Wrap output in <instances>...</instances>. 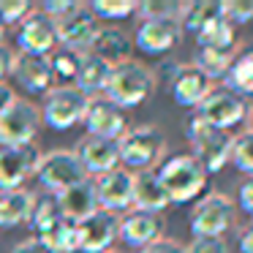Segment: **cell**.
<instances>
[{"mask_svg": "<svg viewBox=\"0 0 253 253\" xmlns=\"http://www.w3.org/2000/svg\"><path fill=\"white\" fill-rule=\"evenodd\" d=\"M161 185H164L169 204H185L193 202L196 196H202V191L207 188V169L193 158L191 153H177L169 155L164 164L155 169Z\"/></svg>", "mask_w": 253, "mask_h": 253, "instance_id": "6da1fadb", "label": "cell"}, {"mask_svg": "<svg viewBox=\"0 0 253 253\" xmlns=\"http://www.w3.org/2000/svg\"><path fill=\"white\" fill-rule=\"evenodd\" d=\"M155 90V71L139 60H126L109 71L104 87V98L120 106L123 112L142 106Z\"/></svg>", "mask_w": 253, "mask_h": 253, "instance_id": "7a4b0ae2", "label": "cell"}, {"mask_svg": "<svg viewBox=\"0 0 253 253\" xmlns=\"http://www.w3.org/2000/svg\"><path fill=\"white\" fill-rule=\"evenodd\" d=\"M185 136L193 150L191 155L207 169V174H215V171H220L229 164L231 144H234V136L229 131L212 128L204 120H199L196 115H191L188 117V126H185Z\"/></svg>", "mask_w": 253, "mask_h": 253, "instance_id": "3957f363", "label": "cell"}, {"mask_svg": "<svg viewBox=\"0 0 253 253\" xmlns=\"http://www.w3.org/2000/svg\"><path fill=\"white\" fill-rule=\"evenodd\" d=\"M117 150H120V164H126L128 171H147L164 158L166 136L158 126H136L117 139Z\"/></svg>", "mask_w": 253, "mask_h": 253, "instance_id": "277c9868", "label": "cell"}, {"mask_svg": "<svg viewBox=\"0 0 253 253\" xmlns=\"http://www.w3.org/2000/svg\"><path fill=\"white\" fill-rule=\"evenodd\" d=\"M90 98L77 87V84H57L44 95V106H41V123L52 128V131H68L77 123L84 120Z\"/></svg>", "mask_w": 253, "mask_h": 253, "instance_id": "5b68a950", "label": "cell"}, {"mask_svg": "<svg viewBox=\"0 0 253 253\" xmlns=\"http://www.w3.org/2000/svg\"><path fill=\"white\" fill-rule=\"evenodd\" d=\"M237 218V204L231 196L220 191H212L196 202L191 212V234L196 240L202 237H223L234 226Z\"/></svg>", "mask_w": 253, "mask_h": 253, "instance_id": "8992f818", "label": "cell"}, {"mask_svg": "<svg viewBox=\"0 0 253 253\" xmlns=\"http://www.w3.org/2000/svg\"><path fill=\"white\" fill-rule=\"evenodd\" d=\"M36 177H39V182L46 188V193H63L66 188L87 180V174H84L79 158L74 155V150H63V147L41 153Z\"/></svg>", "mask_w": 253, "mask_h": 253, "instance_id": "52a82bcc", "label": "cell"}, {"mask_svg": "<svg viewBox=\"0 0 253 253\" xmlns=\"http://www.w3.org/2000/svg\"><path fill=\"white\" fill-rule=\"evenodd\" d=\"M248 109H251L248 101L240 98L237 93H231L229 87H212L207 93V98L196 106V117L212 128L229 131V128L248 120Z\"/></svg>", "mask_w": 253, "mask_h": 253, "instance_id": "ba28073f", "label": "cell"}, {"mask_svg": "<svg viewBox=\"0 0 253 253\" xmlns=\"http://www.w3.org/2000/svg\"><path fill=\"white\" fill-rule=\"evenodd\" d=\"M41 126V112L36 104L17 98L0 117V147H22L33 144Z\"/></svg>", "mask_w": 253, "mask_h": 253, "instance_id": "9c48e42d", "label": "cell"}, {"mask_svg": "<svg viewBox=\"0 0 253 253\" xmlns=\"http://www.w3.org/2000/svg\"><path fill=\"white\" fill-rule=\"evenodd\" d=\"M17 44H19V52H25V55L49 57L52 52L60 46L57 44V25H55V19H49L41 8H33V11L19 22Z\"/></svg>", "mask_w": 253, "mask_h": 253, "instance_id": "30bf717a", "label": "cell"}, {"mask_svg": "<svg viewBox=\"0 0 253 253\" xmlns=\"http://www.w3.org/2000/svg\"><path fill=\"white\" fill-rule=\"evenodd\" d=\"M55 25H57V44H60L63 49H68V52H77V55L90 52L93 39H95V33H98V28H101L98 19L93 17V11H90L84 3H79L68 17L57 19Z\"/></svg>", "mask_w": 253, "mask_h": 253, "instance_id": "8fae6325", "label": "cell"}, {"mask_svg": "<svg viewBox=\"0 0 253 253\" xmlns=\"http://www.w3.org/2000/svg\"><path fill=\"white\" fill-rule=\"evenodd\" d=\"M41 150L33 144L22 147H0V191H17L36 174Z\"/></svg>", "mask_w": 253, "mask_h": 253, "instance_id": "7c38bea8", "label": "cell"}, {"mask_svg": "<svg viewBox=\"0 0 253 253\" xmlns=\"http://www.w3.org/2000/svg\"><path fill=\"white\" fill-rule=\"evenodd\" d=\"M93 185H95V196H98L101 210L115 215L133 210V171L117 166V169L95 177Z\"/></svg>", "mask_w": 253, "mask_h": 253, "instance_id": "4fadbf2b", "label": "cell"}, {"mask_svg": "<svg viewBox=\"0 0 253 253\" xmlns=\"http://www.w3.org/2000/svg\"><path fill=\"white\" fill-rule=\"evenodd\" d=\"M120 237V215L95 210L84 220H79V251L82 253H106Z\"/></svg>", "mask_w": 253, "mask_h": 253, "instance_id": "5bb4252c", "label": "cell"}, {"mask_svg": "<svg viewBox=\"0 0 253 253\" xmlns=\"http://www.w3.org/2000/svg\"><path fill=\"white\" fill-rule=\"evenodd\" d=\"M212 87H215L212 79L204 77L193 63H177L174 77L169 79L171 98H174L177 106H185V109H196Z\"/></svg>", "mask_w": 253, "mask_h": 253, "instance_id": "9a60e30c", "label": "cell"}, {"mask_svg": "<svg viewBox=\"0 0 253 253\" xmlns=\"http://www.w3.org/2000/svg\"><path fill=\"white\" fill-rule=\"evenodd\" d=\"M84 128L87 136H104V139H120L128 131V117L120 106L106 101L104 95L90 98L87 112H84Z\"/></svg>", "mask_w": 253, "mask_h": 253, "instance_id": "2e32d148", "label": "cell"}, {"mask_svg": "<svg viewBox=\"0 0 253 253\" xmlns=\"http://www.w3.org/2000/svg\"><path fill=\"white\" fill-rule=\"evenodd\" d=\"M74 155L79 158L84 174H106V171L117 169L120 164V150H117V139H104V136H84L79 139Z\"/></svg>", "mask_w": 253, "mask_h": 253, "instance_id": "e0dca14e", "label": "cell"}, {"mask_svg": "<svg viewBox=\"0 0 253 253\" xmlns=\"http://www.w3.org/2000/svg\"><path fill=\"white\" fill-rule=\"evenodd\" d=\"M11 77L14 82L19 84L28 93H49L55 79H52V68H49V57L41 55H25V52H17L14 55V66H11Z\"/></svg>", "mask_w": 253, "mask_h": 253, "instance_id": "ac0fdd59", "label": "cell"}, {"mask_svg": "<svg viewBox=\"0 0 253 253\" xmlns=\"http://www.w3.org/2000/svg\"><path fill=\"white\" fill-rule=\"evenodd\" d=\"M182 39V28L174 19H144L136 30V46L144 55H166Z\"/></svg>", "mask_w": 253, "mask_h": 253, "instance_id": "d6986e66", "label": "cell"}, {"mask_svg": "<svg viewBox=\"0 0 253 253\" xmlns=\"http://www.w3.org/2000/svg\"><path fill=\"white\" fill-rule=\"evenodd\" d=\"M164 237V218L158 212H144V210H128L120 218V240L131 248H147L150 242Z\"/></svg>", "mask_w": 253, "mask_h": 253, "instance_id": "ffe728a7", "label": "cell"}, {"mask_svg": "<svg viewBox=\"0 0 253 253\" xmlns=\"http://www.w3.org/2000/svg\"><path fill=\"white\" fill-rule=\"evenodd\" d=\"M131 39H128V33H123L120 28H98V33H95L93 39V46H90V52H93L98 60H104L106 66H120V63L131 60Z\"/></svg>", "mask_w": 253, "mask_h": 253, "instance_id": "44dd1931", "label": "cell"}, {"mask_svg": "<svg viewBox=\"0 0 253 253\" xmlns=\"http://www.w3.org/2000/svg\"><path fill=\"white\" fill-rule=\"evenodd\" d=\"M166 207H169V196H166L155 169L133 171V210H144V212L161 215Z\"/></svg>", "mask_w": 253, "mask_h": 253, "instance_id": "7402d4cb", "label": "cell"}, {"mask_svg": "<svg viewBox=\"0 0 253 253\" xmlns=\"http://www.w3.org/2000/svg\"><path fill=\"white\" fill-rule=\"evenodd\" d=\"M57 202H60L63 218H71L77 223L98 210V196H95V185L90 177L77 182V185H71V188H66L63 193H57Z\"/></svg>", "mask_w": 253, "mask_h": 253, "instance_id": "603a6c76", "label": "cell"}, {"mask_svg": "<svg viewBox=\"0 0 253 253\" xmlns=\"http://www.w3.org/2000/svg\"><path fill=\"white\" fill-rule=\"evenodd\" d=\"M33 199L36 193L28 188L17 191H0V229H17L28 223L33 212Z\"/></svg>", "mask_w": 253, "mask_h": 253, "instance_id": "cb8c5ba5", "label": "cell"}, {"mask_svg": "<svg viewBox=\"0 0 253 253\" xmlns=\"http://www.w3.org/2000/svg\"><path fill=\"white\" fill-rule=\"evenodd\" d=\"M109 71H112V66H106L104 60H98L93 52H84V55H79V71H77V82L74 84H77L87 98L104 95Z\"/></svg>", "mask_w": 253, "mask_h": 253, "instance_id": "d4e9b609", "label": "cell"}, {"mask_svg": "<svg viewBox=\"0 0 253 253\" xmlns=\"http://www.w3.org/2000/svg\"><path fill=\"white\" fill-rule=\"evenodd\" d=\"M223 87H229L240 98H253V46L237 49L234 63L223 77Z\"/></svg>", "mask_w": 253, "mask_h": 253, "instance_id": "484cf974", "label": "cell"}, {"mask_svg": "<svg viewBox=\"0 0 253 253\" xmlns=\"http://www.w3.org/2000/svg\"><path fill=\"white\" fill-rule=\"evenodd\" d=\"M36 240H41L52 253H74L79 251V223L71 218H60L52 229H46Z\"/></svg>", "mask_w": 253, "mask_h": 253, "instance_id": "4316f807", "label": "cell"}, {"mask_svg": "<svg viewBox=\"0 0 253 253\" xmlns=\"http://www.w3.org/2000/svg\"><path fill=\"white\" fill-rule=\"evenodd\" d=\"M237 49H240V44L226 46V49H196L193 66H196L204 77L212 79V82L215 79H223L226 71L231 68V63H234V57H237Z\"/></svg>", "mask_w": 253, "mask_h": 253, "instance_id": "83f0119b", "label": "cell"}, {"mask_svg": "<svg viewBox=\"0 0 253 253\" xmlns=\"http://www.w3.org/2000/svg\"><path fill=\"white\" fill-rule=\"evenodd\" d=\"M193 39H196V49H226V46H237V28L223 17H215Z\"/></svg>", "mask_w": 253, "mask_h": 253, "instance_id": "f1b7e54d", "label": "cell"}, {"mask_svg": "<svg viewBox=\"0 0 253 253\" xmlns=\"http://www.w3.org/2000/svg\"><path fill=\"white\" fill-rule=\"evenodd\" d=\"M63 218V210L60 202H57V193H36L33 199V212H30V229L36 231V237L44 234L46 229L57 223Z\"/></svg>", "mask_w": 253, "mask_h": 253, "instance_id": "f546056e", "label": "cell"}, {"mask_svg": "<svg viewBox=\"0 0 253 253\" xmlns=\"http://www.w3.org/2000/svg\"><path fill=\"white\" fill-rule=\"evenodd\" d=\"M220 17V3L218 0H193V3H185L182 6V17H180V28L182 33H193L196 36L210 19Z\"/></svg>", "mask_w": 253, "mask_h": 253, "instance_id": "4dcf8cb0", "label": "cell"}, {"mask_svg": "<svg viewBox=\"0 0 253 253\" xmlns=\"http://www.w3.org/2000/svg\"><path fill=\"white\" fill-rule=\"evenodd\" d=\"M49 68H52V79H55L60 87L63 84H74L77 82V71H79V55L57 46L49 55Z\"/></svg>", "mask_w": 253, "mask_h": 253, "instance_id": "1f68e13d", "label": "cell"}, {"mask_svg": "<svg viewBox=\"0 0 253 253\" xmlns=\"http://www.w3.org/2000/svg\"><path fill=\"white\" fill-rule=\"evenodd\" d=\"M87 8L93 11V17L104 19V22H120L136 14V0H93L87 3Z\"/></svg>", "mask_w": 253, "mask_h": 253, "instance_id": "d6a6232c", "label": "cell"}, {"mask_svg": "<svg viewBox=\"0 0 253 253\" xmlns=\"http://www.w3.org/2000/svg\"><path fill=\"white\" fill-rule=\"evenodd\" d=\"M182 6L180 0H144V3H136V14L144 19H174L180 22L182 17Z\"/></svg>", "mask_w": 253, "mask_h": 253, "instance_id": "836d02e7", "label": "cell"}, {"mask_svg": "<svg viewBox=\"0 0 253 253\" xmlns=\"http://www.w3.org/2000/svg\"><path fill=\"white\" fill-rule=\"evenodd\" d=\"M229 161L242 171V174L253 177V131H242L240 136H234Z\"/></svg>", "mask_w": 253, "mask_h": 253, "instance_id": "e575fe53", "label": "cell"}, {"mask_svg": "<svg viewBox=\"0 0 253 253\" xmlns=\"http://www.w3.org/2000/svg\"><path fill=\"white\" fill-rule=\"evenodd\" d=\"M220 17L234 28L253 22V0H223L220 3Z\"/></svg>", "mask_w": 253, "mask_h": 253, "instance_id": "d590c367", "label": "cell"}, {"mask_svg": "<svg viewBox=\"0 0 253 253\" xmlns=\"http://www.w3.org/2000/svg\"><path fill=\"white\" fill-rule=\"evenodd\" d=\"M33 11L30 8V3H25V0H0V19L8 25H19L28 14Z\"/></svg>", "mask_w": 253, "mask_h": 253, "instance_id": "8d00e7d4", "label": "cell"}, {"mask_svg": "<svg viewBox=\"0 0 253 253\" xmlns=\"http://www.w3.org/2000/svg\"><path fill=\"white\" fill-rule=\"evenodd\" d=\"M185 253H229V245L223 237H202L185 245Z\"/></svg>", "mask_w": 253, "mask_h": 253, "instance_id": "74e56055", "label": "cell"}, {"mask_svg": "<svg viewBox=\"0 0 253 253\" xmlns=\"http://www.w3.org/2000/svg\"><path fill=\"white\" fill-rule=\"evenodd\" d=\"M77 6H79L77 0H46L44 6H41V11H44L49 19H55V22H57V19L68 17Z\"/></svg>", "mask_w": 253, "mask_h": 253, "instance_id": "f35d334b", "label": "cell"}, {"mask_svg": "<svg viewBox=\"0 0 253 253\" xmlns=\"http://www.w3.org/2000/svg\"><path fill=\"white\" fill-rule=\"evenodd\" d=\"M139 253H185V245H180L177 240H169V237H161V240L150 242L147 248H142Z\"/></svg>", "mask_w": 253, "mask_h": 253, "instance_id": "ab89813d", "label": "cell"}, {"mask_svg": "<svg viewBox=\"0 0 253 253\" xmlns=\"http://www.w3.org/2000/svg\"><path fill=\"white\" fill-rule=\"evenodd\" d=\"M237 199H240V207L253 218V177H248V180L240 185V193H237Z\"/></svg>", "mask_w": 253, "mask_h": 253, "instance_id": "60d3db41", "label": "cell"}, {"mask_svg": "<svg viewBox=\"0 0 253 253\" xmlns=\"http://www.w3.org/2000/svg\"><path fill=\"white\" fill-rule=\"evenodd\" d=\"M14 55H17V52H14L11 46H6V44H0V82H6V77H11Z\"/></svg>", "mask_w": 253, "mask_h": 253, "instance_id": "b9f144b4", "label": "cell"}, {"mask_svg": "<svg viewBox=\"0 0 253 253\" xmlns=\"http://www.w3.org/2000/svg\"><path fill=\"white\" fill-rule=\"evenodd\" d=\"M11 253H52L49 248L44 245L41 240H36V237H30V240H22L19 245H14Z\"/></svg>", "mask_w": 253, "mask_h": 253, "instance_id": "7bdbcfd3", "label": "cell"}, {"mask_svg": "<svg viewBox=\"0 0 253 253\" xmlns=\"http://www.w3.org/2000/svg\"><path fill=\"white\" fill-rule=\"evenodd\" d=\"M17 101V93H14V87L8 82H0V117H3V112L8 109V106Z\"/></svg>", "mask_w": 253, "mask_h": 253, "instance_id": "ee69618b", "label": "cell"}, {"mask_svg": "<svg viewBox=\"0 0 253 253\" xmlns=\"http://www.w3.org/2000/svg\"><path fill=\"white\" fill-rule=\"evenodd\" d=\"M240 251L242 253H253V223L248 229H242L240 234Z\"/></svg>", "mask_w": 253, "mask_h": 253, "instance_id": "f6af8a7d", "label": "cell"}, {"mask_svg": "<svg viewBox=\"0 0 253 253\" xmlns=\"http://www.w3.org/2000/svg\"><path fill=\"white\" fill-rule=\"evenodd\" d=\"M3 36H6V22L0 19V44H3Z\"/></svg>", "mask_w": 253, "mask_h": 253, "instance_id": "bcb514c9", "label": "cell"}, {"mask_svg": "<svg viewBox=\"0 0 253 253\" xmlns=\"http://www.w3.org/2000/svg\"><path fill=\"white\" fill-rule=\"evenodd\" d=\"M106 253H120V251H106Z\"/></svg>", "mask_w": 253, "mask_h": 253, "instance_id": "7dc6e473", "label": "cell"}]
</instances>
